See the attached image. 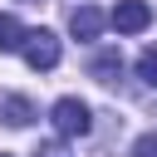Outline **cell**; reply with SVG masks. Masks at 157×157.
<instances>
[{"mask_svg":"<svg viewBox=\"0 0 157 157\" xmlns=\"http://www.w3.org/2000/svg\"><path fill=\"white\" fill-rule=\"evenodd\" d=\"M0 157H5V152H0Z\"/></svg>","mask_w":157,"mask_h":157,"instance_id":"11","label":"cell"},{"mask_svg":"<svg viewBox=\"0 0 157 157\" xmlns=\"http://www.w3.org/2000/svg\"><path fill=\"white\" fill-rule=\"evenodd\" d=\"M103 25H108V15H103L98 5H78V10L69 15V34H74V39H98Z\"/></svg>","mask_w":157,"mask_h":157,"instance_id":"4","label":"cell"},{"mask_svg":"<svg viewBox=\"0 0 157 157\" xmlns=\"http://www.w3.org/2000/svg\"><path fill=\"white\" fill-rule=\"evenodd\" d=\"M34 157H69V147H64V142H39Z\"/></svg>","mask_w":157,"mask_h":157,"instance_id":"10","label":"cell"},{"mask_svg":"<svg viewBox=\"0 0 157 157\" xmlns=\"http://www.w3.org/2000/svg\"><path fill=\"white\" fill-rule=\"evenodd\" d=\"M0 118H5L10 128H29V123H34V103H29L25 93H10V98L0 103Z\"/></svg>","mask_w":157,"mask_h":157,"instance_id":"5","label":"cell"},{"mask_svg":"<svg viewBox=\"0 0 157 157\" xmlns=\"http://www.w3.org/2000/svg\"><path fill=\"white\" fill-rule=\"evenodd\" d=\"M49 118H54V132H59V137H83V132L93 128V113H88L83 98H59V103L49 108Z\"/></svg>","mask_w":157,"mask_h":157,"instance_id":"1","label":"cell"},{"mask_svg":"<svg viewBox=\"0 0 157 157\" xmlns=\"http://www.w3.org/2000/svg\"><path fill=\"white\" fill-rule=\"evenodd\" d=\"M108 25H113L118 34H142V29L152 25V5H147V0H118L113 15H108Z\"/></svg>","mask_w":157,"mask_h":157,"instance_id":"3","label":"cell"},{"mask_svg":"<svg viewBox=\"0 0 157 157\" xmlns=\"http://www.w3.org/2000/svg\"><path fill=\"white\" fill-rule=\"evenodd\" d=\"M137 78H142V83H147V88H157V44H152V49H142V54H137Z\"/></svg>","mask_w":157,"mask_h":157,"instance_id":"8","label":"cell"},{"mask_svg":"<svg viewBox=\"0 0 157 157\" xmlns=\"http://www.w3.org/2000/svg\"><path fill=\"white\" fill-rule=\"evenodd\" d=\"M20 54H25L29 69H54V64H59V39H54L49 29H25Z\"/></svg>","mask_w":157,"mask_h":157,"instance_id":"2","label":"cell"},{"mask_svg":"<svg viewBox=\"0 0 157 157\" xmlns=\"http://www.w3.org/2000/svg\"><path fill=\"white\" fill-rule=\"evenodd\" d=\"M132 157H157V132H142L132 142Z\"/></svg>","mask_w":157,"mask_h":157,"instance_id":"9","label":"cell"},{"mask_svg":"<svg viewBox=\"0 0 157 157\" xmlns=\"http://www.w3.org/2000/svg\"><path fill=\"white\" fill-rule=\"evenodd\" d=\"M20 44H25V25L15 15H0V54H15Z\"/></svg>","mask_w":157,"mask_h":157,"instance_id":"7","label":"cell"},{"mask_svg":"<svg viewBox=\"0 0 157 157\" xmlns=\"http://www.w3.org/2000/svg\"><path fill=\"white\" fill-rule=\"evenodd\" d=\"M88 69H93L98 83H118V74H123V54H118V49H103V54H93Z\"/></svg>","mask_w":157,"mask_h":157,"instance_id":"6","label":"cell"}]
</instances>
